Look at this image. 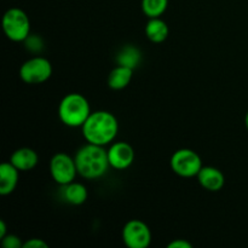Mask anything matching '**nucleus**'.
<instances>
[{
    "instance_id": "1",
    "label": "nucleus",
    "mask_w": 248,
    "mask_h": 248,
    "mask_svg": "<svg viewBox=\"0 0 248 248\" xmlns=\"http://www.w3.org/2000/svg\"><path fill=\"white\" fill-rule=\"evenodd\" d=\"M118 119L106 110L91 113V115L82 125V135L87 143L102 145V147L113 142L118 135Z\"/></svg>"
},
{
    "instance_id": "2",
    "label": "nucleus",
    "mask_w": 248,
    "mask_h": 248,
    "mask_svg": "<svg viewBox=\"0 0 248 248\" xmlns=\"http://www.w3.org/2000/svg\"><path fill=\"white\" fill-rule=\"evenodd\" d=\"M78 173L87 179H97L108 172L110 164L108 159V152L104 147L92 143L80 148L75 155Z\"/></svg>"
},
{
    "instance_id": "3",
    "label": "nucleus",
    "mask_w": 248,
    "mask_h": 248,
    "mask_svg": "<svg viewBox=\"0 0 248 248\" xmlns=\"http://www.w3.org/2000/svg\"><path fill=\"white\" fill-rule=\"evenodd\" d=\"M91 115V108L86 97L80 93H68L58 106V116L65 126L82 127Z\"/></svg>"
},
{
    "instance_id": "4",
    "label": "nucleus",
    "mask_w": 248,
    "mask_h": 248,
    "mask_svg": "<svg viewBox=\"0 0 248 248\" xmlns=\"http://www.w3.org/2000/svg\"><path fill=\"white\" fill-rule=\"evenodd\" d=\"M2 31L12 41H24L31 33V21L23 10L11 7L2 16Z\"/></svg>"
},
{
    "instance_id": "5",
    "label": "nucleus",
    "mask_w": 248,
    "mask_h": 248,
    "mask_svg": "<svg viewBox=\"0 0 248 248\" xmlns=\"http://www.w3.org/2000/svg\"><path fill=\"white\" fill-rule=\"evenodd\" d=\"M170 164L172 171L184 178L198 176L200 170L202 169V161L198 153L186 148L174 152Z\"/></svg>"
},
{
    "instance_id": "6",
    "label": "nucleus",
    "mask_w": 248,
    "mask_h": 248,
    "mask_svg": "<svg viewBox=\"0 0 248 248\" xmlns=\"http://www.w3.org/2000/svg\"><path fill=\"white\" fill-rule=\"evenodd\" d=\"M51 75H52V65L50 61L40 56L26 61L19 68V77L26 84H43L50 79Z\"/></svg>"
},
{
    "instance_id": "7",
    "label": "nucleus",
    "mask_w": 248,
    "mask_h": 248,
    "mask_svg": "<svg viewBox=\"0 0 248 248\" xmlns=\"http://www.w3.org/2000/svg\"><path fill=\"white\" fill-rule=\"evenodd\" d=\"M50 172L53 181L60 186H65L74 182L78 174L75 159L65 153H58L53 155L50 161Z\"/></svg>"
},
{
    "instance_id": "8",
    "label": "nucleus",
    "mask_w": 248,
    "mask_h": 248,
    "mask_svg": "<svg viewBox=\"0 0 248 248\" xmlns=\"http://www.w3.org/2000/svg\"><path fill=\"white\" fill-rule=\"evenodd\" d=\"M123 240L128 248H147L152 242V232L144 222L132 219L124 227Z\"/></svg>"
},
{
    "instance_id": "9",
    "label": "nucleus",
    "mask_w": 248,
    "mask_h": 248,
    "mask_svg": "<svg viewBox=\"0 0 248 248\" xmlns=\"http://www.w3.org/2000/svg\"><path fill=\"white\" fill-rule=\"evenodd\" d=\"M110 167L115 170H126L135 161L133 148L126 142H115L108 149Z\"/></svg>"
},
{
    "instance_id": "10",
    "label": "nucleus",
    "mask_w": 248,
    "mask_h": 248,
    "mask_svg": "<svg viewBox=\"0 0 248 248\" xmlns=\"http://www.w3.org/2000/svg\"><path fill=\"white\" fill-rule=\"evenodd\" d=\"M196 177L201 186L208 191H219L225 183V177L223 172L212 166H202Z\"/></svg>"
},
{
    "instance_id": "11",
    "label": "nucleus",
    "mask_w": 248,
    "mask_h": 248,
    "mask_svg": "<svg viewBox=\"0 0 248 248\" xmlns=\"http://www.w3.org/2000/svg\"><path fill=\"white\" fill-rule=\"evenodd\" d=\"M18 170L11 162L0 165V194L10 195L18 183Z\"/></svg>"
},
{
    "instance_id": "12",
    "label": "nucleus",
    "mask_w": 248,
    "mask_h": 248,
    "mask_svg": "<svg viewBox=\"0 0 248 248\" xmlns=\"http://www.w3.org/2000/svg\"><path fill=\"white\" fill-rule=\"evenodd\" d=\"M38 161V154L31 148H19L16 152H14L10 159V162L18 171H31L36 166Z\"/></svg>"
},
{
    "instance_id": "13",
    "label": "nucleus",
    "mask_w": 248,
    "mask_h": 248,
    "mask_svg": "<svg viewBox=\"0 0 248 248\" xmlns=\"http://www.w3.org/2000/svg\"><path fill=\"white\" fill-rule=\"evenodd\" d=\"M133 77V69L126 65L118 64L110 72L108 77V86L113 90H123L131 82Z\"/></svg>"
},
{
    "instance_id": "14",
    "label": "nucleus",
    "mask_w": 248,
    "mask_h": 248,
    "mask_svg": "<svg viewBox=\"0 0 248 248\" xmlns=\"http://www.w3.org/2000/svg\"><path fill=\"white\" fill-rule=\"evenodd\" d=\"M169 26L160 17L149 18L145 26V35L152 43H162L169 36Z\"/></svg>"
},
{
    "instance_id": "15",
    "label": "nucleus",
    "mask_w": 248,
    "mask_h": 248,
    "mask_svg": "<svg viewBox=\"0 0 248 248\" xmlns=\"http://www.w3.org/2000/svg\"><path fill=\"white\" fill-rule=\"evenodd\" d=\"M62 195L68 203L78 206L82 205L87 200L89 194H87V189L84 184L72 182V183L63 186Z\"/></svg>"
},
{
    "instance_id": "16",
    "label": "nucleus",
    "mask_w": 248,
    "mask_h": 248,
    "mask_svg": "<svg viewBox=\"0 0 248 248\" xmlns=\"http://www.w3.org/2000/svg\"><path fill=\"white\" fill-rule=\"evenodd\" d=\"M116 61H118V64L126 65V67L135 69L140 62V52L135 46L127 45L121 48V51L116 56Z\"/></svg>"
},
{
    "instance_id": "17",
    "label": "nucleus",
    "mask_w": 248,
    "mask_h": 248,
    "mask_svg": "<svg viewBox=\"0 0 248 248\" xmlns=\"http://www.w3.org/2000/svg\"><path fill=\"white\" fill-rule=\"evenodd\" d=\"M142 11L149 18L160 17L169 6V0H142Z\"/></svg>"
},
{
    "instance_id": "18",
    "label": "nucleus",
    "mask_w": 248,
    "mask_h": 248,
    "mask_svg": "<svg viewBox=\"0 0 248 248\" xmlns=\"http://www.w3.org/2000/svg\"><path fill=\"white\" fill-rule=\"evenodd\" d=\"M1 244L5 248H23V242L21 239L12 234H7L4 239H1Z\"/></svg>"
},
{
    "instance_id": "19",
    "label": "nucleus",
    "mask_w": 248,
    "mask_h": 248,
    "mask_svg": "<svg viewBox=\"0 0 248 248\" xmlns=\"http://www.w3.org/2000/svg\"><path fill=\"white\" fill-rule=\"evenodd\" d=\"M24 41H26L27 48L29 51L38 52V51H41V48H43V41H41V39L39 36H31L29 34V36Z\"/></svg>"
},
{
    "instance_id": "20",
    "label": "nucleus",
    "mask_w": 248,
    "mask_h": 248,
    "mask_svg": "<svg viewBox=\"0 0 248 248\" xmlns=\"http://www.w3.org/2000/svg\"><path fill=\"white\" fill-rule=\"evenodd\" d=\"M23 248H48V245L41 239H31L24 242Z\"/></svg>"
},
{
    "instance_id": "21",
    "label": "nucleus",
    "mask_w": 248,
    "mask_h": 248,
    "mask_svg": "<svg viewBox=\"0 0 248 248\" xmlns=\"http://www.w3.org/2000/svg\"><path fill=\"white\" fill-rule=\"evenodd\" d=\"M193 246H191L190 242L186 241V240H182V239H177L174 240V241L170 242L169 246H167V248H191Z\"/></svg>"
},
{
    "instance_id": "22",
    "label": "nucleus",
    "mask_w": 248,
    "mask_h": 248,
    "mask_svg": "<svg viewBox=\"0 0 248 248\" xmlns=\"http://www.w3.org/2000/svg\"><path fill=\"white\" fill-rule=\"evenodd\" d=\"M7 235V230H6V224H5L4 220H0V240L4 239L5 236Z\"/></svg>"
},
{
    "instance_id": "23",
    "label": "nucleus",
    "mask_w": 248,
    "mask_h": 248,
    "mask_svg": "<svg viewBox=\"0 0 248 248\" xmlns=\"http://www.w3.org/2000/svg\"><path fill=\"white\" fill-rule=\"evenodd\" d=\"M245 123H246V127H247V130H248V111H247V114H246V118H245Z\"/></svg>"
}]
</instances>
